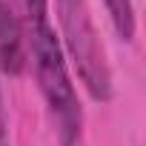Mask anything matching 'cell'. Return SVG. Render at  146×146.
Masks as SVG:
<instances>
[{
    "label": "cell",
    "mask_w": 146,
    "mask_h": 146,
    "mask_svg": "<svg viewBox=\"0 0 146 146\" xmlns=\"http://www.w3.org/2000/svg\"><path fill=\"white\" fill-rule=\"evenodd\" d=\"M12 9L17 26H20V40H23V54L32 63L37 89L46 100L54 135L60 146H78L80 132H83V109L78 89L72 83L66 54L60 46V37L54 35V26L49 20V0H6Z\"/></svg>",
    "instance_id": "cell-1"
},
{
    "label": "cell",
    "mask_w": 146,
    "mask_h": 146,
    "mask_svg": "<svg viewBox=\"0 0 146 146\" xmlns=\"http://www.w3.org/2000/svg\"><path fill=\"white\" fill-rule=\"evenodd\" d=\"M54 12L63 35V49L69 52L80 83L86 86L89 98L98 103L112 100V69L106 60V49L95 29L92 12L86 0H54Z\"/></svg>",
    "instance_id": "cell-2"
},
{
    "label": "cell",
    "mask_w": 146,
    "mask_h": 146,
    "mask_svg": "<svg viewBox=\"0 0 146 146\" xmlns=\"http://www.w3.org/2000/svg\"><path fill=\"white\" fill-rule=\"evenodd\" d=\"M26 66L23 54V40H20V26L6 6V0H0V72L6 75H20Z\"/></svg>",
    "instance_id": "cell-3"
},
{
    "label": "cell",
    "mask_w": 146,
    "mask_h": 146,
    "mask_svg": "<svg viewBox=\"0 0 146 146\" xmlns=\"http://www.w3.org/2000/svg\"><path fill=\"white\" fill-rule=\"evenodd\" d=\"M103 6L109 12V20L115 26V32L120 35V40H135V6L132 0H103Z\"/></svg>",
    "instance_id": "cell-4"
},
{
    "label": "cell",
    "mask_w": 146,
    "mask_h": 146,
    "mask_svg": "<svg viewBox=\"0 0 146 146\" xmlns=\"http://www.w3.org/2000/svg\"><path fill=\"white\" fill-rule=\"evenodd\" d=\"M0 146H12V140H9V117H6V100H3V92H0Z\"/></svg>",
    "instance_id": "cell-5"
}]
</instances>
